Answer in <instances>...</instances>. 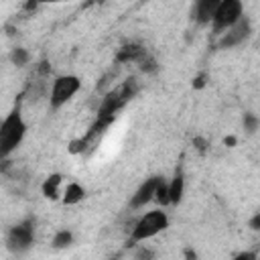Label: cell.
<instances>
[{
    "label": "cell",
    "instance_id": "6da1fadb",
    "mask_svg": "<svg viewBox=\"0 0 260 260\" xmlns=\"http://www.w3.org/2000/svg\"><path fill=\"white\" fill-rule=\"evenodd\" d=\"M24 134H26V124L22 120L20 108H16L2 120V126H0V154H2V158H6L12 150H16V146L22 142Z\"/></svg>",
    "mask_w": 260,
    "mask_h": 260
},
{
    "label": "cell",
    "instance_id": "7a4b0ae2",
    "mask_svg": "<svg viewBox=\"0 0 260 260\" xmlns=\"http://www.w3.org/2000/svg\"><path fill=\"white\" fill-rule=\"evenodd\" d=\"M167 228H169V215L162 209H152L134 221L132 232H130V240L132 242H144L148 238H154L156 234H160Z\"/></svg>",
    "mask_w": 260,
    "mask_h": 260
},
{
    "label": "cell",
    "instance_id": "3957f363",
    "mask_svg": "<svg viewBox=\"0 0 260 260\" xmlns=\"http://www.w3.org/2000/svg\"><path fill=\"white\" fill-rule=\"evenodd\" d=\"M242 16H244V4L240 0H221L217 10H215V16L211 20L213 32L215 35H223L236 22H240Z\"/></svg>",
    "mask_w": 260,
    "mask_h": 260
},
{
    "label": "cell",
    "instance_id": "277c9868",
    "mask_svg": "<svg viewBox=\"0 0 260 260\" xmlns=\"http://www.w3.org/2000/svg\"><path fill=\"white\" fill-rule=\"evenodd\" d=\"M81 87V81L77 75H61L53 81L51 85V93H49V102H51V108L57 110L61 106H65Z\"/></svg>",
    "mask_w": 260,
    "mask_h": 260
},
{
    "label": "cell",
    "instance_id": "5b68a950",
    "mask_svg": "<svg viewBox=\"0 0 260 260\" xmlns=\"http://www.w3.org/2000/svg\"><path fill=\"white\" fill-rule=\"evenodd\" d=\"M35 242V221H22L14 228L8 230V236H6V244L10 250H16V252H22V250H28Z\"/></svg>",
    "mask_w": 260,
    "mask_h": 260
},
{
    "label": "cell",
    "instance_id": "8992f818",
    "mask_svg": "<svg viewBox=\"0 0 260 260\" xmlns=\"http://www.w3.org/2000/svg\"><path fill=\"white\" fill-rule=\"evenodd\" d=\"M250 30H252L250 20H248L246 16H242V18H240V22H236L230 30H225V32L219 37L217 47H219V49H232V47H236V45L244 43V41L250 37Z\"/></svg>",
    "mask_w": 260,
    "mask_h": 260
},
{
    "label": "cell",
    "instance_id": "52a82bcc",
    "mask_svg": "<svg viewBox=\"0 0 260 260\" xmlns=\"http://www.w3.org/2000/svg\"><path fill=\"white\" fill-rule=\"evenodd\" d=\"M160 181H162V177H158V175L146 179V181L136 189V193L132 195V199H130V207H132V209H140V207H144L148 201H152L154 195H156V189H158Z\"/></svg>",
    "mask_w": 260,
    "mask_h": 260
},
{
    "label": "cell",
    "instance_id": "ba28073f",
    "mask_svg": "<svg viewBox=\"0 0 260 260\" xmlns=\"http://www.w3.org/2000/svg\"><path fill=\"white\" fill-rule=\"evenodd\" d=\"M219 6V0H199L195 2V8H193V16L199 24H207L213 20L215 16V10Z\"/></svg>",
    "mask_w": 260,
    "mask_h": 260
},
{
    "label": "cell",
    "instance_id": "9c48e42d",
    "mask_svg": "<svg viewBox=\"0 0 260 260\" xmlns=\"http://www.w3.org/2000/svg\"><path fill=\"white\" fill-rule=\"evenodd\" d=\"M146 55H148V53H146L144 47H140V45H136V43H130V45H124V47L118 51L116 61H118V63H130V61L140 63Z\"/></svg>",
    "mask_w": 260,
    "mask_h": 260
},
{
    "label": "cell",
    "instance_id": "30bf717a",
    "mask_svg": "<svg viewBox=\"0 0 260 260\" xmlns=\"http://www.w3.org/2000/svg\"><path fill=\"white\" fill-rule=\"evenodd\" d=\"M183 193H185V177L183 173L177 169L175 177L171 179L169 183V197H171V205H179V201L183 199Z\"/></svg>",
    "mask_w": 260,
    "mask_h": 260
},
{
    "label": "cell",
    "instance_id": "8fae6325",
    "mask_svg": "<svg viewBox=\"0 0 260 260\" xmlns=\"http://www.w3.org/2000/svg\"><path fill=\"white\" fill-rule=\"evenodd\" d=\"M61 181H63V177L59 175V173H51L45 181H43V195L47 197V199H51V201H55V199H59V187H61Z\"/></svg>",
    "mask_w": 260,
    "mask_h": 260
},
{
    "label": "cell",
    "instance_id": "7c38bea8",
    "mask_svg": "<svg viewBox=\"0 0 260 260\" xmlns=\"http://www.w3.org/2000/svg\"><path fill=\"white\" fill-rule=\"evenodd\" d=\"M83 197H85V189H83L79 183L73 181V183H69V185L65 187L61 201H63V205H77Z\"/></svg>",
    "mask_w": 260,
    "mask_h": 260
},
{
    "label": "cell",
    "instance_id": "4fadbf2b",
    "mask_svg": "<svg viewBox=\"0 0 260 260\" xmlns=\"http://www.w3.org/2000/svg\"><path fill=\"white\" fill-rule=\"evenodd\" d=\"M116 89H118L120 98H122V100H124V104H126V102H130V100L138 93V79H136V77H128V79H126V81H122Z\"/></svg>",
    "mask_w": 260,
    "mask_h": 260
},
{
    "label": "cell",
    "instance_id": "5bb4252c",
    "mask_svg": "<svg viewBox=\"0 0 260 260\" xmlns=\"http://www.w3.org/2000/svg\"><path fill=\"white\" fill-rule=\"evenodd\" d=\"M73 244V234L69 230H59L55 236H53V248L57 250H63V248H69Z\"/></svg>",
    "mask_w": 260,
    "mask_h": 260
},
{
    "label": "cell",
    "instance_id": "9a60e30c",
    "mask_svg": "<svg viewBox=\"0 0 260 260\" xmlns=\"http://www.w3.org/2000/svg\"><path fill=\"white\" fill-rule=\"evenodd\" d=\"M28 53H26V49H22V47H14L12 49V53H10V61L16 65V67H24L26 63H28Z\"/></svg>",
    "mask_w": 260,
    "mask_h": 260
},
{
    "label": "cell",
    "instance_id": "2e32d148",
    "mask_svg": "<svg viewBox=\"0 0 260 260\" xmlns=\"http://www.w3.org/2000/svg\"><path fill=\"white\" fill-rule=\"evenodd\" d=\"M138 67H140L142 73H156V71H158V63H156V59H154L152 55H146V57L138 63Z\"/></svg>",
    "mask_w": 260,
    "mask_h": 260
},
{
    "label": "cell",
    "instance_id": "e0dca14e",
    "mask_svg": "<svg viewBox=\"0 0 260 260\" xmlns=\"http://www.w3.org/2000/svg\"><path fill=\"white\" fill-rule=\"evenodd\" d=\"M154 199H156L160 205H171V197H169V183H165V179L160 181V185H158V189H156Z\"/></svg>",
    "mask_w": 260,
    "mask_h": 260
},
{
    "label": "cell",
    "instance_id": "ac0fdd59",
    "mask_svg": "<svg viewBox=\"0 0 260 260\" xmlns=\"http://www.w3.org/2000/svg\"><path fill=\"white\" fill-rule=\"evenodd\" d=\"M87 140L85 138H77V140H71L69 142V152L71 154H79V152H83V150H87Z\"/></svg>",
    "mask_w": 260,
    "mask_h": 260
},
{
    "label": "cell",
    "instance_id": "d6986e66",
    "mask_svg": "<svg viewBox=\"0 0 260 260\" xmlns=\"http://www.w3.org/2000/svg\"><path fill=\"white\" fill-rule=\"evenodd\" d=\"M258 126H260V120H258L254 114H244V130L254 132Z\"/></svg>",
    "mask_w": 260,
    "mask_h": 260
},
{
    "label": "cell",
    "instance_id": "ffe728a7",
    "mask_svg": "<svg viewBox=\"0 0 260 260\" xmlns=\"http://www.w3.org/2000/svg\"><path fill=\"white\" fill-rule=\"evenodd\" d=\"M134 260H154V250H152V248L142 246V248H138V250H136Z\"/></svg>",
    "mask_w": 260,
    "mask_h": 260
},
{
    "label": "cell",
    "instance_id": "44dd1931",
    "mask_svg": "<svg viewBox=\"0 0 260 260\" xmlns=\"http://www.w3.org/2000/svg\"><path fill=\"white\" fill-rule=\"evenodd\" d=\"M232 260H258V254H256V252H252V250H244V252L236 254Z\"/></svg>",
    "mask_w": 260,
    "mask_h": 260
},
{
    "label": "cell",
    "instance_id": "7402d4cb",
    "mask_svg": "<svg viewBox=\"0 0 260 260\" xmlns=\"http://www.w3.org/2000/svg\"><path fill=\"white\" fill-rule=\"evenodd\" d=\"M205 83H207V75H205V73H199V75L193 79V87H195V89L205 87Z\"/></svg>",
    "mask_w": 260,
    "mask_h": 260
},
{
    "label": "cell",
    "instance_id": "603a6c76",
    "mask_svg": "<svg viewBox=\"0 0 260 260\" xmlns=\"http://www.w3.org/2000/svg\"><path fill=\"white\" fill-rule=\"evenodd\" d=\"M193 144H195V148H197L199 152H205V150H207V140H205V138H201V136L193 138Z\"/></svg>",
    "mask_w": 260,
    "mask_h": 260
},
{
    "label": "cell",
    "instance_id": "cb8c5ba5",
    "mask_svg": "<svg viewBox=\"0 0 260 260\" xmlns=\"http://www.w3.org/2000/svg\"><path fill=\"white\" fill-rule=\"evenodd\" d=\"M250 228H252L254 232H258V230H260V213H256V215L250 219Z\"/></svg>",
    "mask_w": 260,
    "mask_h": 260
},
{
    "label": "cell",
    "instance_id": "d4e9b609",
    "mask_svg": "<svg viewBox=\"0 0 260 260\" xmlns=\"http://www.w3.org/2000/svg\"><path fill=\"white\" fill-rule=\"evenodd\" d=\"M185 260H197V252L191 248H185Z\"/></svg>",
    "mask_w": 260,
    "mask_h": 260
},
{
    "label": "cell",
    "instance_id": "484cf974",
    "mask_svg": "<svg viewBox=\"0 0 260 260\" xmlns=\"http://www.w3.org/2000/svg\"><path fill=\"white\" fill-rule=\"evenodd\" d=\"M223 144H225V146H234V144H236V138H234V136H225V138H223Z\"/></svg>",
    "mask_w": 260,
    "mask_h": 260
},
{
    "label": "cell",
    "instance_id": "4316f807",
    "mask_svg": "<svg viewBox=\"0 0 260 260\" xmlns=\"http://www.w3.org/2000/svg\"><path fill=\"white\" fill-rule=\"evenodd\" d=\"M37 6H39L37 2H26V4H24V8H26V10H35Z\"/></svg>",
    "mask_w": 260,
    "mask_h": 260
},
{
    "label": "cell",
    "instance_id": "83f0119b",
    "mask_svg": "<svg viewBox=\"0 0 260 260\" xmlns=\"http://www.w3.org/2000/svg\"><path fill=\"white\" fill-rule=\"evenodd\" d=\"M110 260H120V256H112V258H110Z\"/></svg>",
    "mask_w": 260,
    "mask_h": 260
}]
</instances>
